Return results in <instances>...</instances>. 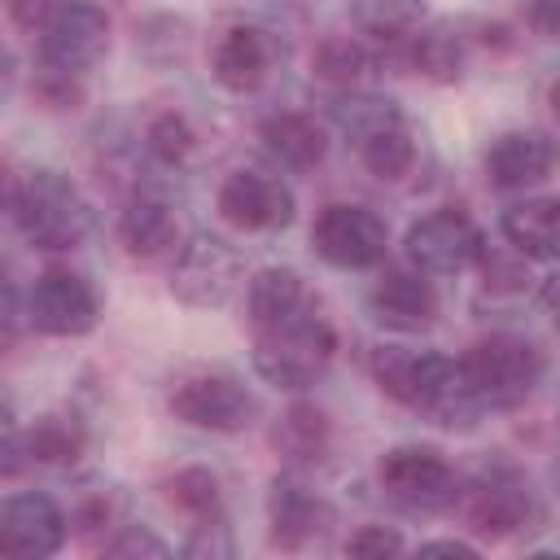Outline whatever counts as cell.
<instances>
[{
    "instance_id": "6da1fadb",
    "label": "cell",
    "mask_w": 560,
    "mask_h": 560,
    "mask_svg": "<svg viewBox=\"0 0 560 560\" xmlns=\"http://www.w3.org/2000/svg\"><path fill=\"white\" fill-rule=\"evenodd\" d=\"M372 381L381 394L402 402L407 411L429 416L442 429H472L481 407L459 376V359L420 346H381L372 350Z\"/></svg>"
},
{
    "instance_id": "7a4b0ae2",
    "label": "cell",
    "mask_w": 560,
    "mask_h": 560,
    "mask_svg": "<svg viewBox=\"0 0 560 560\" xmlns=\"http://www.w3.org/2000/svg\"><path fill=\"white\" fill-rule=\"evenodd\" d=\"M9 214L26 245L44 254H66L88 241L96 214L83 188L61 171H26L9 184Z\"/></svg>"
},
{
    "instance_id": "3957f363",
    "label": "cell",
    "mask_w": 560,
    "mask_h": 560,
    "mask_svg": "<svg viewBox=\"0 0 560 560\" xmlns=\"http://www.w3.org/2000/svg\"><path fill=\"white\" fill-rule=\"evenodd\" d=\"M547 372L542 350L521 332H486L459 354V376L481 411L521 407Z\"/></svg>"
},
{
    "instance_id": "277c9868",
    "label": "cell",
    "mask_w": 560,
    "mask_h": 560,
    "mask_svg": "<svg viewBox=\"0 0 560 560\" xmlns=\"http://www.w3.org/2000/svg\"><path fill=\"white\" fill-rule=\"evenodd\" d=\"M332 354H337V332L324 315H315V306L284 319V324L258 328V337H254L258 376L276 389H289V394L311 389L328 372Z\"/></svg>"
},
{
    "instance_id": "5b68a950",
    "label": "cell",
    "mask_w": 560,
    "mask_h": 560,
    "mask_svg": "<svg viewBox=\"0 0 560 560\" xmlns=\"http://www.w3.org/2000/svg\"><path fill=\"white\" fill-rule=\"evenodd\" d=\"M166 407L179 424L188 429H206V433H241L254 424L258 416V398L254 389L223 372V368H197V372H184L171 394H166Z\"/></svg>"
},
{
    "instance_id": "8992f818",
    "label": "cell",
    "mask_w": 560,
    "mask_h": 560,
    "mask_svg": "<svg viewBox=\"0 0 560 560\" xmlns=\"http://www.w3.org/2000/svg\"><path fill=\"white\" fill-rule=\"evenodd\" d=\"M39 35L44 70L83 79L109 52V18L96 0H52Z\"/></svg>"
},
{
    "instance_id": "52a82bcc",
    "label": "cell",
    "mask_w": 560,
    "mask_h": 560,
    "mask_svg": "<svg viewBox=\"0 0 560 560\" xmlns=\"http://www.w3.org/2000/svg\"><path fill=\"white\" fill-rule=\"evenodd\" d=\"M376 481L394 503H402L411 512H442V508L459 503V477L438 446L402 442V446L385 451L376 464Z\"/></svg>"
},
{
    "instance_id": "ba28073f",
    "label": "cell",
    "mask_w": 560,
    "mask_h": 560,
    "mask_svg": "<svg viewBox=\"0 0 560 560\" xmlns=\"http://www.w3.org/2000/svg\"><path fill=\"white\" fill-rule=\"evenodd\" d=\"M459 508L481 538H508L534 516V490L516 464L486 459L468 481H459Z\"/></svg>"
},
{
    "instance_id": "9c48e42d",
    "label": "cell",
    "mask_w": 560,
    "mask_h": 560,
    "mask_svg": "<svg viewBox=\"0 0 560 560\" xmlns=\"http://www.w3.org/2000/svg\"><path fill=\"white\" fill-rule=\"evenodd\" d=\"M241 284H245V262H241L236 245H228L223 236L197 232L188 245H179L175 267H171V293L184 306L214 311V306L232 302V293Z\"/></svg>"
},
{
    "instance_id": "30bf717a",
    "label": "cell",
    "mask_w": 560,
    "mask_h": 560,
    "mask_svg": "<svg viewBox=\"0 0 560 560\" xmlns=\"http://www.w3.org/2000/svg\"><path fill=\"white\" fill-rule=\"evenodd\" d=\"M311 245L324 262L341 267V271H368L385 258L389 249V228L372 206L359 201H328L315 214L311 228Z\"/></svg>"
},
{
    "instance_id": "8fae6325",
    "label": "cell",
    "mask_w": 560,
    "mask_h": 560,
    "mask_svg": "<svg viewBox=\"0 0 560 560\" xmlns=\"http://www.w3.org/2000/svg\"><path fill=\"white\" fill-rule=\"evenodd\" d=\"M402 249H407V262L424 276H459L486 258V236L464 210L442 206V210L420 214L407 228Z\"/></svg>"
},
{
    "instance_id": "7c38bea8",
    "label": "cell",
    "mask_w": 560,
    "mask_h": 560,
    "mask_svg": "<svg viewBox=\"0 0 560 560\" xmlns=\"http://www.w3.org/2000/svg\"><path fill=\"white\" fill-rule=\"evenodd\" d=\"M101 319L92 280L74 267H44L26 289V324L44 337H83Z\"/></svg>"
},
{
    "instance_id": "4fadbf2b",
    "label": "cell",
    "mask_w": 560,
    "mask_h": 560,
    "mask_svg": "<svg viewBox=\"0 0 560 560\" xmlns=\"http://www.w3.org/2000/svg\"><path fill=\"white\" fill-rule=\"evenodd\" d=\"M219 219L241 228V232H280L293 223V188L271 175V171H258V166H241L232 171L223 184H219Z\"/></svg>"
},
{
    "instance_id": "5bb4252c",
    "label": "cell",
    "mask_w": 560,
    "mask_h": 560,
    "mask_svg": "<svg viewBox=\"0 0 560 560\" xmlns=\"http://www.w3.org/2000/svg\"><path fill=\"white\" fill-rule=\"evenodd\" d=\"M70 534L61 503L44 490H18L0 503V551L13 560H44L57 556Z\"/></svg>"
},
{
    "instance_id": "9a60e30c",
    "label": "cell",
    "mask_w": 560,
    "mask_h": 560,
    "mask_svg": "<svg viewBox=\"0 0 560 560\" xmlns=\"http://www.w3.org/2000/svg\"><path fill=\"white\" fill-rule=\"evenodd\" d=\"M332 512L328 503L298 477V472H276L267 486V525H271V542L280 551H298L311 538H319L328 529Z\"/></svg>"
},
{
    "instance_id": "2e32d148",
    "label": "cell",
    "mask_w": 560,
    "mask_h": 560,
    "mask_svg": "<svg viewBox=\"0 0 560 560\" xmlns=\"http://www.w3.org/2000/svg\"><path fill=\"white\" fill-rule=\"evenodd\" d=\"M368 306L394 332H424L438 319V289L424 271H385L368 289Z\"/></svg>"
},
{
    "instance_id": "e0dca14e",
    "label": "cell",
    "mask_w": 560,
    "mask_h": 560,
    "mask_svg": "<svg viewBox=\"0 0 560 560\" xmlns=\"http://www.w3.org/2000/svg\"><path fill=\"white\" fill-rule=\"evenodd\" d=\"M271 61H276V44L254 22H232L214 39V52H210V70H214L219 88H228V92H254L267 79Z\"/></svg>"
},
{
    "instance_id": "ac0fdd59",
    "label": "cell",
    "mask_w": 560,
    "mask_h": 560,
    "mask_svg": "<svg viewBox=\"0 0 560 560\" xmlns=\"http://www.w3.org/2000/svg\"><path fill=\"white\" fill-rule=\"evenodd\" d=\"M556 166V144L551 136L542 131H503L490 149H486V179L503 192H516V188H534L551 175Z\"/></svg>"
},
{
    "instance_id": "d6986e66",
    "label": "cell",
    "mask_w": 560,
    "mask_h": 560,
    "mask_svg": "<svg viewBox=\"0 0 560 560\" xmlns=\"http://www.w3.org/2000/svg\"><path fill=\"white\" fill-rule=\"evenodd\" d=\"M258 140H262V149H267L280 166H289V171H311V166H319L324 153H328V131H324V122H315V118L302 114V109H276V114H267V118L258 122Z\"/></svg>"
},
{
    "instance_id": "ffe728a7",
    "label": "cell",
    "mask_w": 560,
    "mask_h": 560,
    "mask_svg": "<svg viewBox=\"0 0 560 560\" xmlns=\"http://www.w3.org/2000/svg\"><path fill=\"white\" fill-rule=\"evenodd\" d=\"M499 228L516 254L534 262H560V197H525L503 210Z\"/></svg>"
},
{
    "instance_id": "44dd1931",
    "label": "cell",
    "mask_w": 560,
    "mask_h": 560,
    "mask_svg": "<svg viewBox=\"0 0 560 560\" xmlns=\"http://www.w3.org/2000/svg\"><path fill=\"white\" fill-rule=\"evenodd\" d=\"M118 241L131 258H158L166 249H175L179 241V223H175V210L162 201V197H131L118 214Z\"/></svg>"
},
{
    "instance_id": "7402d4cb",
    "label": "cell",
    "mask_w": 560,
    "mask_h": 560,
    "mask_svg": "<svg viewBox=\"0 0 560 560\" xmlns=\"http://www.w3.org/2000/svg\"><path fill=\"white\" fill-rule=\"evenodd\" d=\"M472 57V39L459 22H429L411 35V66L433 83H459Z\"/></svg>"
},
{
    "instance_id": "603a6c76",
    "label": "cell",
    "mask_w": 560,
    "mask_h": 560,
    "mask_svg": "<svg viewBox=\"0 0 560 560\" xmlns=\"http://www.w3.org/2000/svg\"><path fill=\"white\" fill-rule=\"evenodd\" d=\"M249 324L254 332L258 328H271V324H284L302 311H311V298H306V284L293 267H262L254 280H249Z\"/></svg>"
},
{
    "instance_id": "cb8c5ba5",
    "label": "cell",
    "mask_w": 560,
    "mask_h": 560,
    "mask_svg": "<svg viewBox=\"0 0 560 560\" xmlns=\"http://www.w3.org/2000/svg\"><path fill=\"white\" fill-rule=\"evenodd\" d=\"M22 451L31 464H52L66 468L88 451V424L74 411H44L22 429Z\"/></svg>"
},
{
    "instance_id": "d4e9b609",
    "label": "cell",
    "mask_w": 560,
    "mask_h": 560,
    "mask_svg": "<svg viewBox=\"0 0 560 560\" xmlns=\"http://www.w3.org/2000/svg\"><path fill=\"white\" fill-rule=\"evenodd\" d=\"M276 451L289 455L293 464H315L324 459L328 442H332V424L328 416L315 407V402H293L280 420H276V433H271Z\"/></svg>"
},
{
    "instance_id": "484cf974",
    "label": "cell",
    "mask_w": 560,
    "mask_h": 560,
    "mask_svg": "<svg viewBox=\"0 0 560 560\" xmlns=\"http://www.w3.org/2000/svg\"><path fill=\"white\" fill-rule=\"evenodd\" d=\"M346 9L372 39H411L424 26V0H346Z\"/></svg>"
},
{
    "instance_id": "4316f807",
    "label": "cell",
    "mask_w": 560,
    "mask_h": 560,
    "mask_svg": "<svg viewBox=\"0 0 560 560\" xmlns=\"http://www.w3.org/2000/svg\"><path fill=\"white\" fill-rule=\"evenodd\" d=\"M359 162L368 166V175H376L381 184H398L411 175L416 166V140L407 131V122H394V127H381L372 136L359 140Z\"/></svg>"
},
{
    "instance_id": "83f0119b",
    "label": "cell",
    "mask_w": 560,
    "mask_h": 560,
    "mask_svg": "<svg viewBox=\"0 0 560 560\" xmlns=\"http://www.w3.org/2000/svg\"><path fill=\"white\" fill-rule=\"evenodd\" d=\"M311 70H315V79H324V83H332V88H359V79L372 70V57H368V48L359 44V39H350V35H328L319 48H315V57H311Z\"/></svg>"
},
{
    "instance_id": "f1b7e54d",
    "label": "cell",
    "mask_w": 560,
    "mask_h": 560,
    "mask_svg": "<svg viewBox=\"0 0 560 560\" xmlns=\"http://www.w3.org/2000/svg\"><path fill=\"white\" fill-rule=\"evenodd\" d=\"M171 508H179L184 516L192 521H219V508H223V494H219V477L210 468H179L175 477L162 481Z\"/></svg>"
},
{
    "instance_id": "f546056e",
    "label": "cell",
    "mask_w": 560,
    "mask_h": 560,
    "mask_svg": "<svg viewBox=\"0 0 560 560\" xmlns=\"http://www.w3.org/2000/svg\"><path fill=\"white\" fill-rule=\"evenodd\" d=\"M332 118H337V127L359 144L363 136H372V131H381V127H394V122H402V114H398V105L394 101H385V96H368V92H346V96H337L332 101Z\"/></svg>"
},
{
    "instance_id": "4dcf8cb0",
    "label": "cell",
    "mask_w": 560,
    "mask_h": 560,
    "mask_svg": "<svg viewBox=\"0 0 560 560\" xmlns=\"http://www.w3.org/2000/svg\"><path fill=\"white\" fill-rule=\"evenodd\" d=\"M144 144H149V153H153L158 162H166V166H184V162L192 158V149H197V131H192V122H188L184 114L166 109V114L149 118V127H144Z\"/></svg>"
},
{
    "instance_id": "1f68e13d",
    "label": "cell",
    "mask_w": 560,
    "mask_h": 560,
    "mask_svg": "<svg viewBox=\"0 0 560 560\" xmlns=\"http://www.w3.org/2000/svg\"><path fill=\"white\" fill-rule=\"evenodd\" d=\"M486 262V293L490 298H512V302H521L529 289H534V276H529V267H525V254H516V258H481Z\"/></svg>"
},
{
    "instance_id": "d6a6232c",
    "label": "cell",
    "mask_w": 560,
    "mask_h": 560,
    "mask_svg": "<svg viewBox=\"0 0 560 560\" xmlns=\"http://www.w3.org/2000/svg\"><path fill=\"white\" fill-rule=\"evenodd\" d=\"M402 551H407V542L389 525H359L346 538V556H376V560H385V556H402Z\"/></svg>"
},
{
    "instance_id": "836d02e7",
    "label": "cell",
    "mask_w": 560,
    "mask_h": 560,
    "mask_svg": "<svg viewBox=\"0 0 560 560\" xmlns=\"http://www.w3.org/2000/svg\"><path fill=\"white\" fill-rule=\"evenodd\" d=\"M105 556H158L162 560V556H171V547L140 525H118V534L105 538Z\"/></svg>"
},
{
    "instance_id": "e575fe53",
    "label": "cell",
    "mask_w": 560,
    "mask_h": 560,
    "mask_svg": "<svg viewBox=\"0 0 560 560\" xmlns=\"http://www.w3.org/2000/svg\"><path fill=\"white\" fill-rule=\"evenodd\" d=\"M525 18H529V26H534L538 35L560 39V0H529V4H525Z\"/></svg>"
},
{
    "instance_id": "d590c367",
    "label": "cell",
    "mask_w": 560,
    "mask_h": 560,
    "mask_svg": "<svg viewBox=\"0 0 560 560\" xmlns=\"http://www.w3.org/2000/svg\"><path fill=\"white\" fill-rule=\"evenodd\" d=\"M4 4H9V18L22 31H39L44 18H48V9H52V0H4Z\"/></svg>"
},
{
    "instance_id": "8d00e7d4",
    "label": "cell",
    "mask_w": 560,
    "mask_h": 560,
    "mask_svg": "<svg viewBox=\"0 0 560 560\" xmlns=\"http://www.w3.org/2000/svg\"><path fill=\"white\" fill-rule=\"evenodd\" d=\"M416 551L420 556H477V547L464 538H433V542H420Z\"/></svg>"
},
{
    "instance_id": "74e56055",
    "label": "cell",
    "mask_w": 560,
    "mask_h": 560,
    "mask_svg": "<svg viewBox=\"0 0 560 560\" xmlns=\"http://www.w3.org/2000/svg\"><path fill=\"white\" fill-rule=\"evenodd\" d=\"M538 293H542V302H547V306L556 311V324H560V276L542 280V289H538Z\"/></svg>"
},
{
    "instance_id": "f35d334b",
    "label": "cell",
    "mask_w": 560,
    "mask_h": 560,
    "mask_svg": "<svg viewBox=\"0 0 560 560\" xmlns=\"http://www.w3.org/2000/svg\"><path fill=\"white\" fill-rule=\"evenodd\" d=\"M547 101H551V114H556V118H560V79H556V83H551V88H547Z\"/></svg>"
}]
</instances>
